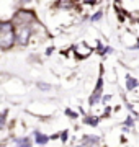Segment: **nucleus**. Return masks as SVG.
Listing matches in <instances>:
<instances>
[{"label": "nucleus", "mask_w": 139, "mask_h": 147, "mask_svg": "<svg viewBox=\"0 0 139 147\" xmlns=\"http://www.w3.org/2000/svg\"><path fill=\"white\" fill-rule=\"evenodd\" d=\"M16 47V31L11 20H2L0 23V49L8 53Z\"/></svg>", "instance_id": "1"}, {"label": "nucleus", "mask_w": 139, "mask_h": 147, "mask_svg": "<svg viewBox=\"0 0 139 147\" xmlns=\"http://www.w3.org/2000/svg\"><path fill=\"white\" fill-rule=\"evenodd\" d=\"M11 23L15 25V26H33L38 20H39V16L36 15V11L34 10H26V8H16L13 11V15H11Z\"/></svg>", "instance_id": "2"}, {"label": "nucleus", "mask_w": 139, "mask_h": 147, "mask_svg": "<svg viewBox=\"0 0 139 147\" xmlns=\"http://www.w3.org/2000/svg\"><path fill=\"white\" fill-rule=\"evenodd\" d=\"M103 95H105V79H103V70L100 72V75L96 77V84L92 88V93L88 96V106H96L100 105L103 100Z\"/></svg>", "instance_id": "3"}, {"label": "nucleus", "mask_w": 139, "mask_h": 147, "mask_svg": "<svg viewBox=\"0 0 139 147\" xmlns=\"http://www.w3.org/2000/svg\"><path fill=\"white\" fill-rule=\"evenodd\" d=\"M72 51H74L77 61H85V59H88L92 54L95 53L93 46H92L88 41H85V39L75 41L74 44H72Z\"/></svg>", "instance_id": "4"}, {"label": "nucleus", "mask_w": 139, "mask_h": 147, "mask_svg": "<svg viewBox=\"0 0 139 147\" xmlns=\"http://www.w3.org/2000/svg\"><path fill=\"white\" fill-rule=\"evenodd\" d=\"M16 31V47H26L31 44L33 26H15Z\"/></svg>", "instance_id": "5"}, {"label": "nucleus", "mask_w": 139, "mask_h": 147, "mask_svg": "<svg viewBox=\"0 0 139 147\" xmlns=\"http://www.w3.org/2000/svg\"><path fill=\"white\" fill-rule=\"evenodd\" d=\"M80 7V2L79 0H54L53 8H57V10H75Z\"/></svg>", "instance_id": "6"}, {"label": "nucleus", "mask_w": 139, "mask_h": 147, "mask_svg": "<svg viewBox=\"0 0 139 147\" xmlns=\"http://www.w3.org/2000/svg\"><path fill=\"white\" fill-rule=\"evenodd\" d=\"M33 141H34V146L36 147H46L49 144V141H53L49 134H44L43 131L39 129H34L33 131Z\"/></svg>", "instance_id": "7"}, {"label": "nucleus", "mask_w": 139, "mask_h": 147, "mask_svg": "<svg viewBox=\"0 0 139 147\" xmlns=\"http://www.w3.org/2000/svg\"><path fill=\"white\" fill-rule=\"evenodd\" d=\"M139 87V79L134 75V74H129L126 72L124 74V90L126 92H133L134 88Z\"/></svg>", "instance_id": "8"}, {"label": "nucleus", "mask_w": 139, "mask_h": 147, "mask_svg": "<svg viewBox=\"0 0 139 147\" xmlns=\"http://www.w3.org/2000/svg\"><path fill=\"white\" fill-rule=\"evenodd\" d=\"M138 41H139L138 36H136L134 33H131L129 30H128V31H124L123 34H121V42H123L126 47H129V49H133V47L138 44Z\"/></svg>", "instance_id": "9"}, {"label": "nucleus", "mask_w": 139, "mask_h": 147, "mask_svg": "<svg viewBox=\"0 0 139 147\" xmlns=\"http://www.w3.org/2000/svg\"><path fill=\"white\" fill-rule=\"evenodd\" d=\"M100 121H102V118H98V116H93V115H85L84 116V123H85L87 126L95 127V126L100 124Z\"/></svg>", "instance_id": "10"}, {"label": "nucleus", "mask_w": 139, "mask_h": 147, "mask_svg": "<svg viewBox=\"0 0 139 147\" xmlns=\"http://www.w3.org/2000/svg\"><path fill=\"white\" fill-rule=\"evenodd\" d=\"M59 139L62 141V144H67V141H69V129L59 131Z\"/></svg>", "instance_id": "11"}, {"label": "nucleus", "mask_w": 139, "mask_h": 147, "mask_svg": "<svg viewBox=\"0 0 139 147\" xmlns=\"http://www.w3.org/2000/svg\"><path fill=\"white\" fill-rule=\"evenodd\" d=\"M36 87L41 90V92H51V90H53V87H51V85H49V84H44V82H38Z\"/></svg>", "instance_id": "12"}, {"label": "nucleus", "mask_w": 139, "mask_h": 147, "mask_svg": "<svg viewBox=\"0 0 139 147\" xmlns=\"http://www.w3.org/2000/svg\"><path fill=\"white\" fill-rule=\"evenodd\" d=\"M65 116H69L70 119H77L79 118V111H74V110H70V108H65Z\"/></svg>", "instance_id": "13"}, {"label": "nucleus", "mask_w": 139, "mask_h": 147, "mask_svg": "<svg viewBox=\"0 0 139 147\" xmlns=\"http://www.w3.org/2000/svg\"><path fill=\"white\" fill-rule=\"evenodd\" d=\"M90 147H102V144H96V146H90Z\"/></svg>", "instance_id": "14"}]
</instances>
